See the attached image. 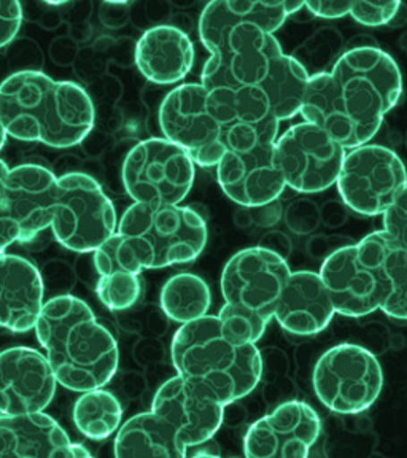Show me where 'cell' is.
Listing matches in <instances>:
<instances>
[{
	"label": "cell",
	"mask_w": 407,
	"mask_h": 458,
	"mask_svg": "<svg viewBox=\"0 0 407 458\" xmlns=\"http://www.w3.org/2000/svg\"><path fill=\"white\" fill-rule=\"evenodd\" d=\"M22 24L20 0H0V48L13 42Z\"/></svg>",
	"instance_id": "32"
},
{
	"label": "cell",
	"mask_w": 407,
	"mask_h": 458,
	"mask_svg": "<svg viewBox=\"0 0 407 458\" xmlns=\"http://www.w3.org/2000/svg\"><path fill=\"white\" fill-rule=\"evenodd\" d=\"M73 445L65 429L43 411L0 414V457H73Z\"/></svg>",
	"instance_id": "22"
},
{
	"label": "cell",
	"mask_w": 407,
	"mask_h": 458,
	"mask_svg": "<svg viewBox=\"0 0 407 458\" xmlns=\"http://www.w3.org/2000/svg\"><path fill=\"white\" fill-rule=\"evenodd\" d=\"M343 204L360 215H384L407 185L406 165L394 150L365 143L343 157L337 177Z\"/></svg>",
	"instance_id": "13"
},
{
	"label": "cell",
	"mask_w": 407,
	"mask_h": 458,
	"mask_svg": "<svg viewBox=\"0 0 407 458\" xmlns=\"http://www.w3.org/2000/svg\"><path fill=\"white\" fill-rule=\"evenodd\" d=\"M194 175L193 157L165 137L134 145L122 167L126 193L142 204H180L191 191Z\"/></svg>",
	"instance_id": "11"
},
{
	"label": "cell",
	"mask_w": 407,
	"mask_h": 458,
	"mask_svg": "<svg viewBox=\"0 0 407 458\" xmlns=\"http://www.w3.org/2000/svg\"><path fill=\"white\" fill-rule=\"evenodd\" d=\"M159 302L171 320L183 325L208 315L212 293L202 277L191 272H182L172 276L163 285Z\"/></svg>",
	"instance_id": "28"
},
{
	"label": "cell",
	"mask_w": 407,
	"mask_h": 458,
	"mask_svg": "<svg viewBox=\"0 0 407 458\" xmlns=\"http://www.w3.org/2000/svg\"><path fill=\"white\" fill-rule=\"evenodd\" d=\"M401 8V0H352L351 13L363 26L379 28L394 20Z\"/></svg>",
	"instance_id": "30"
},
{
	"label": "cell",
	"mask_w": 407,
	"mask_h": 458,
	"mask_svg": "<svg viewBox=\"0 0 407 458\" xmlns=\"http://www.w3.org/2000/svg\"><path fill=\"white\" fill-rule=\"evenodd\" d=\"M290 266L277 251L250 247L229 258L222 272L225 306L218 317L231 336L257 344L274 318Z\"/></svg>",
	"instance_id": "7"
},
{
	"label": "cell",
	"mask_w": 407,
	"mask_h": 458,
	"mask_svg": "<svg viewBox=\"0 0 407 458\" xmlns=\"http://www.w3.org/2000/svg\"><path fill=\"white\" fill-rule=\"evenodd\" d=\"M94 118L93 100L77 83L37 71L16 72L0 83V120L16 140L71 148L91 132Z\"/></svg>",
	"instance_id": "3"
},
{
	"label": "cell",
	"mask_w": 407,
	"mask_h": 458,
	"mask_svg": "<svg viewBox=\"0 0 407 458\" xmlns=\"http://www.w3.org/2000/svg\"><path fill=\"white\" fill-rule=\"evenodd\" d=\"M322 431V420L304 401H286L253 423L243 437L250 458L308 457Z\"/></svg>",
	"instance_id": "16"
},
{
	"label": "cell",
	"mask_w": 407,
	"mask_h": 458,
	"mask_svg": "<svg viewBox=\"0 0 407 458\" xmlns=\"http://www.w3.org/2000/svg\"><path fill=\"white\" fill-rule=\"evenodd\" d=\"M107 4H112V5H123V4H128L131 0H106Z\"/></svg>",
	"instance_id": "38"
},
{
	"label": "cell",
	"mask_w": 407,
	"mask_h": 458,
	"mask_svg": "<svg viewBox=\"0 0 407 458\" xmlns=\"http://www.w3.org/2000/svg\"><path fill=\"white\" fill-rule=\"evenodd\" d=\"M122 239L118 233L102 243L94 253V266L98 272V296L110 310H126L136 306L142 294L140 272L131 269L123 261L120 253Z\"/></svg>",
	"instance_id": "26"
},
{
	"label": "cell",
	"mask_w": 407,
	"mask_h": 458,
	"mask_svg": "<svg viewBox=\"0 0 407 458\" xmlns=\"http://www.w3.org/2000/svg\"><path fill=\"white\" fill-rule=\"evenodd\" d=\"M43 280L26 258L0 255V328L28 333L36 328L42 312Z\"/></svg>",
	"instance_id": "21"
},
{
	"label": "cell",
	"mask_w": 407,
	"mask_h": 458,
	"mask_svg": "<svg viewBox=\"0 0 407 458\" xmlns=\"http://www.w3.org/2000/svg\"><path fill=\"white\" fill-rule=\"evenodd\" d=\"M114 452L116 457L183 458L188 447L180 443L171 425L150 412L131 417L116 431Z\"/></svg>",
	"instance_id": "25"
},
{
	"label": "cell",
	"mask_w": 407,
	"mask_h": 458,
	"mask_svg": "<svg viewBox=\"0 0 407 458\" xmlns=\"http://www.w3.org/2000/svg\"><path fill=\"white\" fill-rule=\"evenodd\" d=\"M315 394L336 414H360L379 398L384 372L372 352L357 344H339L315 365Z\"/></svg>",
	"instance_id": "12"
},
{
	"label": "cell",
	"mask_w": 407,
	"mask_h": 458,
	"mask_svg": "<svg viewBox=\"0 0 407 458\" xmlns=\"http://www.w3.org/2000/svg\"><path fill=\"white\" fill-rule=\"evenodd\" d=\"M123 261L134 271L191 263L208 245L199 212L180 204L134 202L116 229Z\"/></svg>",
	"instance_id": "6"
},
{
	"label": "cell",
	"mask_w": 407,
	"mask_h": 458,
	"mask_svg": "<svg viewBox=\"0 0 407 458\" xmlns=\"http://www.w3.org/2000/svg\"><path fill=\"white\" fill-rule=\"evenodd\" d=\"M57 177L47 167H12L5 180V208L13 223L18 242H29L51 226L56 200Z\"/></svg>",
	"instance_id": "18"
},
{
	"label": "cell",
	"mask_w": 407,
	"mask_h": 458,
	"mask_svg": "<svg viewBox=\"0 0 407 458\" xmlns=\"http://www.w3.org/2000/svg\"><path fill=\"white\" fill-rule=\"evenodd\" d=\"M50 228L65 249L89 253L116 234L118 218L98 180L88 174L71 172L57 177Z\"/></svg>",
	"instance_id": "10"
},
{
	"label": "cell",
	"mask_w": 407,
	"mask_h": 458,
	"mask_svg": "<svg viewBox=\"0 0 407 458\" xmlns=\"http://www.w3.org/2000/svg\"><path fill=\"white\" fill-rule=\"evenodd\" d=\"M335 314L336 310L320 274L290 272L274 314L282 328L298 336H310L326 328Z\"/></svg>",
	"instance_id": "20"
},
{
	"label": "cell",
	"mask_w": 407,
	"mask_h": 458,
	"mask_svg": "<svg viewBox=\"0 0 407 458\" xmlns=\"http://www.w3.org/2000/svg\"><path fill=\"white\" fill-rule=\"evenodd\" d=\"M45 4H50V5H64L67 2H71V0H43Z\"/></svg>",
	"instance_id": "37"
},
{
	"label": "cell",
	"mask_w": 407,
	"mask_h": 458,
	"mask_svg": "<svg viewBox=\"0 0 407 458\" xmlns=\"http://www.w3.org/2000/svg\"><path fill=\"white\" fill-rule=\"evenodd\" d=\"M225 404L208 386L177 374L157 388L151 411L165 419L186 447L214 439L225 417Z\"/></svg>",
	"instance_id": "15"
},
{
	"label": "cell",
	"mask_w": 407,
	"mask_h": 458,
	"mask_svg": "<svg viewBox=\"0 0 407 458\" xmlns=\"http://www.w3.org/2000/svg\"><path fill=\"white\" fill-rule=\"evenodd\" d=\"M89 455H91V452L88 451L85 445H81V444H75L73 445V457L83 458L89 457Z\"/></svg>",
	"instance_id": "35"
},
{
	"label": "cell",
	"mask_w": 407,
	"mask_h": 458,
	"mask_svg": "<svg viewBox=\"0 0 407 458\" xmlns=\"http://www.w3.org/2000/svg\"><path fill=\"white\" fill-rule=\"evenodd\" d=\"M403 79L394 57L379 47L343 53L328 72L309 77L300 114L352 150L369 143L398 104Z\"/></svg>",
	"instance_id": "2"
},
{
	"label": "cell",
	"mask_w": 407,
	"mask_h": 458,
	"mask_svg": "<svg viewBox=\"0 0 407 458\" xmlns=\"http://www.w3.org/2000/svg\"><path fill=\"white\" fill-rule=\"evenodd\" d=\"M56 386L47 355L30 347L0 352V414L45 411L56 394Z\"/></svg>",
	"instance_id": "17"
},
{
	"label": "cell",
	"mask_w": 407,
	"mask_h": 458,
	"mask_svg": "<svg viewBox=\"0 0 407 458\" xmlns=\"http://www.w3.org/2000/svg\"><path fill=\"white\" fill-rule=\"evenodd\" d=\"M7 132H5V129H4V124H2V120H0V150L4 148V145L7 142Z\"/></svg>",
	"instance_id": "36"
},
{
	"label": "cell",
	"mask_w": 407,
	"mask_h": 458,
	"mask_svg": "<svg viewBox=\"0 0 407 458\" xmlns=\"http://www.w3.org/2000/svg\"><path fill=\"white\" fill-rule=\"evenodd\" d=\"M177 374L208 386L225 406L250 394L263 374L257 344L231 336L218 315L183 323L171 344Z\"/></svg>",
	"instance_id": "5"
},
{
	"label": "cell",
	"mask_w": 407,
	"mask_h": 458,
	"mask_svg": "<svg viewBox=\"0 0 407 458\" xmlns=\"http://www.w3.org/2000/svg\"><path fill=\"white\" fill-rule=\"evenodd\" d=\"M280 120L237 124L229 150L216 165V179L223 193L242 208H263L279 198L285 180L276 165V140Z\"/></svg>",
	"instance_id": "9"
},
{
	"label": "cell",
	"mask_w": 407,
	"mask_h": 458,
	"mask_svg": "<svg viewBox=\"0 0 407 458\" xmlns=\"http://www.w3.org/2000/svg\"><path fill=\"white\" fill-rule=\"evenodd\" d=\"M301 8H308L310 13L320 18H341L351 13L352 0H296Z\"/></svg>",
	"instance_id": "34"
},
{
	"label": "cell",
	"mask_w": 407,
	"mask_h": 458,
	"mask_svg": "<svg viewBox=\"0 0 407 458\" xmlns=\"http://www.w3.org/2000/svg\"><path fill=\"white\" fill-rule=\"evenodd\" d=\"M8 165L0 159V255L5 253L7 247L18 242L13 223L10 220L5 208V180L8 175Z\"/></svg>",
	"instance_id": "33"
},
{
	"label": "cell",
	"mask_w": 407,
	"mask_h": 458,
	"mask_svg": "<svg viewBox=\"0 0 407 458\" xmlns=\"http://www.w3.org/2000/svg\"><path fill=\"white\" fill-rule=\"evenodd\" d=\"M336 314L365 317L380 309V286L376 271L355 245L333 251L320 267Z\"/></svg>",
	"instance_id": "19"
},
{
	"label": "cell",
	"mask_w": 407,
	"mask_h": 458,
	"mask_svg": "<svg viewBox=\"0 0 407 458\" xmlns=\"http://www.w3.org/2000/svg\"><path fill=\"white\" fill-rule=\"evenodd\" d=\"M136 64L151 83H179L193 69V42L188 34L175 26H155L137 42Z\"/></svg>",
	"instance_id": "23"
},
{
	"label": "cell",
	"mask_w": 407,
	"mask_h": 458,
	"mask_svg": "<svg viewBox=\"0 0 407 458\" xmlns=\"http://www.w3.org/2000/svg\"><path fill=\"white\" fill-rule=\"evenodd\" d=\"M34 331L57 384L72 392L107 386L118 369L116 339L77 296L59 294L47 301Z\"/></svg>",
	"instance_id": "4"
},
{
	"label": "cell",
	"mask_w": 407,
	"mask_h": 458,
	"mask_svg": "<svg viewBox=\"0 0 407 458\" xmlns=\"http://www.w3.org/2000/svg\"><path fill=\"white\" fill-rule=\"evenodd\" d=\"M199 37L210 53L200 83L226 100L243 122H280L301 112L309 72L282 50L277 38L255 22L212 0L199 18Z\"/></svg>",
	"instance_id": "1"
},
{
	"label": "cell",
	"mask_w": 407,
	"mask_h": 458,
	"mask_svg": "<svg viewBox=\"0 0 407 458\" xmlns=\"http://www.w3.org/2000/svg\"><path fill=\"white\" fill-rule=\"evenodd\" d=\"M226 5L237 18L255 22L271 34L284 26L288 16L301 10L296 0H226Z\"/></svg>",
	"instance_id": "29"
},
{
	"label": "cell",
	"mask_w": 407,
	"mask_h": 458,
	"mask_svg": "<svg viewBox=\"0 0 407 458\" xmlns=\"http://www.w3.org/2000/svg\"><path fill=\"white\" fill-rule=\"evenodd\" d=\"M72 419L83 437L93 441H102L120 428L123 420L122 403L102 386L86 390L75 401Z\"/></svg>",
	"instance_id": "27"
},
{
	"label": "cell",
	"mask_w": 407,
	"mask_h": 458,
	"mask_svg": "<svg viewBox=\"0 0 407 458\" xmlns=\"http://www.w3.org/2000/svg\"><path fill=\"white\" fill-rule=\"evenodd\" d=\"M347 151L317 124L304 122L276 140V165L286 186L298 193H320L335 185Z\"/></svg>",
	"instance_id": "14"
},
{
	"label": "cell",
	"mask_w": 407,
	"mask_h": 458,
	"mask_svg": "<svg viewBox=\"0 0 407 458\" xmlns=\"http://www.w3.org/2000/svg\"><path fill=\"white\" fill-rule=\"evenodd\" d=\"M357 245L379 280L380 310L396 320H407V249L384 229L368 234Z\"/></svg>",
	"instance_id": "24"
},
{
	"label": "cell",
	"mask_w": 407,
	"mask_h": 458,
	"mask_svg": "<svg viewBox=\"0 0 407 458\" xmlns=\"http://www.w3.org/2000/svg\"><path fill=\"white\" fill-rule=\"evenodd\" d=\"M239 120L236 110L202 83L174 88L159 107L165 139L185 148L204 169L216 167L226 155L229 129Z\"/></svg>",
	"instance_id": "8"
},
{
	"label": "cell",
	"mask_w": 407,
	"mask_h": 458,
	"mask_svg": "<svg viewBox=\"0 0 407 458\" xmlns=\"http://www.w3.org/2000/svg\"><path fill=\"white\" fill-rule=\"evenodd\" d=\"M384 231L407 249V185L384 212Z\"/></svg>",
	"instance_id": "31"
}]
</instances>
